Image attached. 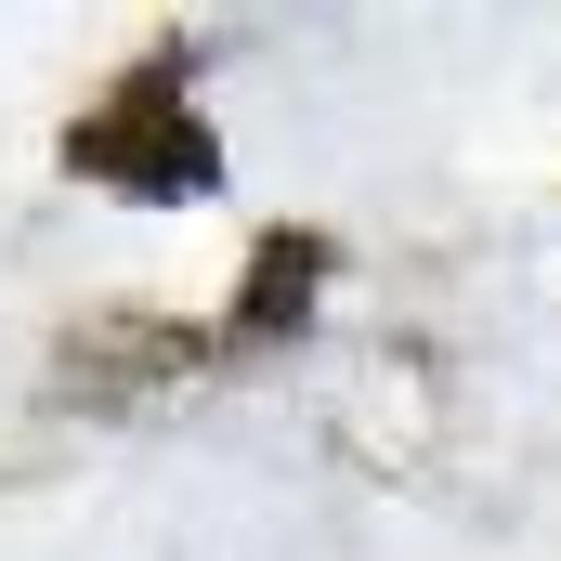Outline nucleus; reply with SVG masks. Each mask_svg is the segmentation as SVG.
I'll return each mask as SVG.
<instances>
[{
    "label": "nucleus",
    "mask_w": 561,
    "mask_h": 561,
    "mask_svg": "<svg viewBox=\"0 0 561 561\" xmlns=\"http://www.w3.org/2000/svg\"><path fill=\"white\" fill-rule=\"evenodd\" d=\"M300 287H313V249H262V262H249V300H236V327H275V313H300Z\"/></svg>",
    "instance_id": "obj_2"
},
{
    "label": "nucleus",
    "mask_w": 561,
    "mask_h": 561,
    "mask_svg": "<svg viewBox=\"0 0 561 561\" xmlns=\"http://www.w3.org/2000/svg\"><path fill=\"white\" fill-rule=\"evenodd\" d=\"M66 157H79V170H105V183H131V196H209V183H222V144L196 131V118H170V66L131 79L92 131L66 144Z\"/></svg>",
    "instance_id": "obj_1"
}]
</instances>
